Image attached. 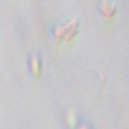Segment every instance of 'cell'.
Here are the masks:
<instances>
[{
	"label": "cell",
	"mask_w": 129,
	"mask_h": 129,
	"mask_svg": "<svg viewBox=\"0 0 129 129\" xmlns=\"http://www.w3.org/2000/svg\"><path fill=\"white\" fill-rule=\"evenodd\" d=\"M81 129H88V127H81Z\"/></svg>",
	"instance_id": "obj_4"
},
{
	"label": "cell",
	"mask_w": 129,
	"mask_h": 129,
	"mask_svg": "<svg viewBox=\"0 0 129 129\" xmlns=\"http://www.w3.org/2000/svg\"><path fill=\"white\" fill-rule=\"evenodd\" d=\"M99 12H100V15H102L103 18L112 20V18L115 17V14H117V8H115L112 3H109V2H103V3H100V6H99Z\"/></svg>",
	"instance_id": "obj_3"
},
{
	"label": "cell",
	"mask_w": 129,
	"mask_h": 129,
	"mask_svg": "<svg viewBox=\"0 0 129 129\" xmlns=\"http://www.w3.org/2000/svg\"><path fill=\"white\" fill-rule=\"evenodd\" d=\"M81 32V23L78 20H70L67 23H61L53 30V43L61 44H73Z\"/></svg>",
	"instance_id": "obj_1"
},
{
	"label": "cell",
	"mask_w": 129,
	"mask_h": 129,
	"mask_svg": "<svg viewBox=\"0 0 129 129\" xmlns=\"http://www.w3.org/2000/svg\"><path fill=\"white\" fill-rule=\"evenodd\" d=\"M29 70L35 79H40L43 76V62L38 56H32L29 59Z\"/></svg>",
	"instance_id": "obj_2"
}]
</instances>
